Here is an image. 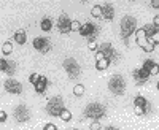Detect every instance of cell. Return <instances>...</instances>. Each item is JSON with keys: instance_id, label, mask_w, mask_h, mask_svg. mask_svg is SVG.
Returning a JSON list of instances; mask_svg holds the SVG:
<instances>
[{"instance_id": "obj_1", "label": "cell", "mask_w": 159, "mask_h": 130, "mask_svg": "<svg viewBox=\"0 0 159 130\" xmlns=\"http://www.w3.org/2000/svg\"><path fill=\"white\" fill-rule=\"evenodd\" d=\"M108 89L115 95H123L126 90V81L121 75H113L108 81Z\"/></svg>"}, {"instance_id": "obj_2", "label": "cell", "mask_w": 159, "mask_h": 130, "mask_svg": "<svg viewBox=\"0 0 159 130\" xmlns=\"http://www.w3.org/2000/svg\"><path fill=\"white\" fill-rule=\"evenodd\" d=\"M65 108H64V100H62V97H52V98H49L48 100V105H46V111H48V114H51V116H61V113L64 111Z\"/></svg>"}, {"instance_id": "obj_3", "label": "cell", "mask_w": 159, "mask_h": 130, "mask_svg": "<svg viewBox=\"0 0 159 130\" xmlns=\"http://www.w3.org/2000/svg\"><path fill=\"white\" fill-rule=\"evenodd\" d=\"M135 25H137V21H135V18H132V16H126L121 21V37L124 38V40H127L132 33L137 32Z\"/></svg>"}, {"instance_id": "obj_4", "label": "cell", "mask_w": 159, "mask_h": 130, "mask_svg": "<svg viewBox=\"0 0 159 130\" xmlns=\"http://www.w3.org/2000/svg\"><path fill=\"white\" fill-rule=\"evenodd\" d=\"M84 116L86 118H92V119H102L105 116V108L100 105V103H89V105L86 106L84 110Z\"/></svg>"}, {"instance_id": "obj_5", "label": "cell", "mask_w": 159, "mask_h": 130, "mask_svg": "<svg viewBox=\"0 0 159 130\" xmlns=\"http://www.w3.org/2000/svg\"><path fill=\"white\" fill-rule=\"evenodd\" d=\"M62 67H64V70L67 72V75L70 78H78L80 73H81V67H80V63L73 57H67V59H65L64 63H62Z\"/></svg>"}, {"instance_id": "obj_6", "label": "cell", "mask_w": 159, "mask_h": 130, "mask_svg": "<svg viewBox=\"0 0 159 130\" xmlns=\"http://www.w3.org/2000/svg\"><path fill=\"white\" fill-rule=\"evenodd\" d=\"M135 40H137V45L145 51V53H153L154 51V45H151L148 41V37H147V33H145L143 29H139L135 32Z\"/></svg>"}, {"instance_id": "obj_7", "label": "cell", "mask_w": 159, "mask_h": 130, "mask_svg": "<svg viewBox=\"0 0 159 130\" xmlns=\"http://www.w3.org/2000/svg\"><path fill=\"white\" fill-rule=\"evenodd\" d=\"M57 29L61 33H69L72 32V21L67 15H61L57 19Z\"/></svg>"}, {"instance_id": "obj_8", "label": "cell", "mask_w": 159, "mask_h": 130, "mask_svg": "<svg viewBox=\"0 0 159 130\" xmlns=\"http://www.w3.org/2000/svg\"><path fill=\"white\" fill-rule=\"evenodd\" d=\"M15 118H16L18 122H25V121H29V118H30V111H29V108H27V106H24V105L16 106V110H15Z\"/></svg>"}, {"instance_id": "obj_9", "label": "cell", "mask_w": 159, "mask_h": 130, "mask_svg": "<svg viewBox=\"0 0 159 130\" xmlns=\"http://www.w3.org/2000/svg\"><path fill=\"white\" fill-rule=\"evenodd\" d=\"M5 90L8 94H21L22 92V84L16 80H7L5 81Z\"/></svg>"}, {"instance_id": "obj_10", "label": "cell", "mask_w": 159, "mask_h": 130, "mask_svg": "<svg viewBox=\"0 0 159 130\" xmlns=\"http://www.w3.org/2000/svg\"><path fill=\"white\" fill-rule=\"evenodd\" d=\"M34 48L37 51H40V53H48L49 51V40H46V38L43 37H37L35 40H34Z\"/></svg>"}, {"instance_id": "obj_11", "label": "cell", "mask_w": 159, "mask_h": 130, "mask_svg": "<svg viewBox=\"0 0 159 130\" xmlns=\"http://www.w3.org/2000/svg\"><path fill=\"white\" fill-rule=\"evenodd\" d=\"M108 65H110V60L105 57L100 51H97V54H96V67H97V70L103 72V70L108 68Z\"/></svg>"}, {"instance_id": "obj_12", "label": "cell", "mask_w": 159, "mask_h": 130, "mask_svg": "<svg viewBox=\"0 0 159 130\" xmlns=\"http://www.w3.org/2000/svg\"><path fill=\"white\" fill-rule=\"evenodd\" d=\"M148 76H150V72H148V70H145L143 67H140V68L134 70V78L137 80V83H139V84L147 83V81H148Z\"/></svg>"}, {"instance_id": "obj_13", "label": "cell", "mask_w": 159, "mask_h": 130, "mask_svg": "<svg viewBox=\"0 0 159 130\" xmlns=\"http://www.w3.org/2000/svg\"><path fill=\"white\" fill-rule=\"evenodd\" d=\"M99 51H100V53L107 57L108 60H110L111 57H116V51L113 49V46H111L110 43H103V45L99 48Z\"/></svg>"}, {"instance_id": "obj_14", "label": "cell", "mask_w": 159, "mask_h": 130, "mask_svg": "<svg viewBox=\"0 0 159 130\" xmlns=\"http://www.w3.org/2000/svg\"><path fill=\"white\" fill-rule=\"evenodd\" d=\"M0 70H2L3 73L13 75V73H15V63L8 62L7 59H2V60H0Z\"/></svg>"}, {"instance_id": "obj_15", "label": "cell", "mask_w": 159, "mask_h": 130, "mask_svg": "<svg viewBox=\"0 0 159 130\" xmlns=\"http://www.w3.org/2000/svg\"><path fill=\"white\" fill-rule=\"evenodd\" d=\"M80 33H81L83 37H92V35L96 33V27L92 24L86 22V24H83V27H81V30H80Z\"/></svg>"}, {"instance_id": "obj_16", "label": "cell", "mask_w": 159, "mask_h": 130, "mask_svg": "<svg viewBox=\"0 0 159 130\" xmlns=\"http://www.w3.org/2000/svg\"><path fill=\"white\" fill-rule=\"evenodd\" d=\"M46 87H48V78L46 76H42L38 80V83L35 84V90H37L38 94H43L45 90H46Z\"/></svg>"}, {"instance_id": "obj_17", "label": "cell", "mask_w": 159, "mask_h": 130, "mask_svg": "<svg viewBox=\"0 0 159 130\" xmlns=\"http://www.w3.org/2000/svg\"><path fill=\"white\" fill-rule=\"evenodd\" d=\"M103 19H107V21H111L115 18V10L111 5H105L103 6V15H102Z\"/></svg>"}, {"instance_id": "obj_18", "label": "cell", "mask_w": 159, "mask_h": 130, "mask_svg": "<svg viewBox=\"0 0 159 130\" xmlns=\"http://www.w3.org/2000/svg\"><path fill=\"white\" fill-rule=\"evenodd\" d=\"M147 105H148V102H147V98H145V97L139 95V97H135V98H134V106L142 108V110L147 111Z\"/></svg>"}, {"instance_id": "obj_19", "label": "cell", "mask_w": 159, "mask_h": 130, "mask_svg": "<svg viewBox=\"0 0 159 130\" xmlns=\"http://www.w3.org/2000/svg\"><path fill=\"white\" fill-rule=\"evenodd\" d=\"M15 41L18 43V45H24L25 41H27V40H25V32L24 30H18V32H15Z\"/></svg>"}, {"instance_id": "obj_20", "label": "cell", "mask_w": 159, "mask_h": 130, "mask_svg": "<svg viewBox=\"0 0 159 130\" xmlns=\"http://www.w3.org/2000/svg\"><path fill=\"white\" fill-rule=\"evenodd\" d=\"M40 27H42L43 32H49V30L52 29V22H51V19H49V18H43L42 22H40Z\"/></svg>"}, {"instance_id": "obj_21", "label": "cell", "mask_w": 159, "mask_h": 130, "mask_svg": "<svg viewBox=\"0 0 159 130\" xmlns=\"http://www.w3.org/2000/svg\"><path fill=\"white\" fill-rule=\"evenodd\" d=\"M91 15L94 16V18H102V15H103V6H99V5H96L94 8L91 10Z\"/></svg>"}, {"instance_id": "obj_22", "label": "cell", "mask_w": 159, "mask_h": 130, "mask_svg": "<svg viewBox=\"0 0 159 130\" xmlns=\"http://www.w3.org/2000/svg\"><path fill=\"white\" fill-rule=\"evenodd\" d=\"M73 94H75L76 97H83V94H84V86H83V84H76V86L73 87Z\"/></svg>"}, {"instance_id": "obj_23", "label": "cell", "mask_w": 159, "mask_h": 130, "mask_svg": "<svg viewBox=\"0 0 159 130\" xmlns=\"http://www.w3.org/2000/svg\"><path fill=\"white\" fill-rule=\"evenodd\" d=\"M59 118H61L64 122H69V121L72 119V113H70L69 110H64V111L61 113V116H59Z\"/></svg>"}, {"instance_id": "obj_24", "label": "cell", "mask_w": 159, "mask_h": 130, "mask_svg": "<svg viewBox=\"0 0 159 130\" xmlns=\"http://www.w3.org/2000/svg\"><path fill=\"white\" fill-rule=\"evenodd\" d=\"M2 53H3V54H11V53H13V45H11L10 41L3 43V46H2Z\"/></svg>"}, {"instance_id": "obj_25", "label": "cell", "mask_w": 159, "mask_h": 130, "mask_svg": "<svg viewBox=\"0 0 159 130\" xmlns=\"http://www.w3.org/2000/svg\"><path fill=\"white\" fill-rule=\"evenodd\" d=\"M148 41H150L151 45H157V43H159V30H156L153 35L148 37Z\"/></svg>"}, {"instance_id": "obj_26", "label": "cell", "mask_w": 159, "mask_h": 130, "mask_svg": "<svg viewBox=\"0 0 159 130\" xmlns=\"http://www.w3.org/2000/svg\"><path fill=\"white\" fill-rule=\"evenodd\" d=\"M81 22L80 21H72V32H78L80 33V30H81Z\"/></svg>"}, {"instance_id": "obj_27", "label": "cell", "mask_w": 159, "mask_h": 130, "mask_svg": "<svg viewBox=\"0 0 159 130\" xmlns=\"http://www.w3.org/2000/svg\"><path fill=\"white\" fill-rule=\"evenodd\" d=\"M40 78H42V76H40L38 73H32V75L29 76V81H30V83H32V84L35 86V84L38 83V80H40Z\"/></svg>"}, {"instance_id": "obj_28", "label": "cell", "mask_w": 159, "mask_h": 130, "mask_svg": "<svg viewBox=\"0 0 159 130\" xmlns=\"http://www.w3.org/2000/svg\"><path fill=\"white\" fill-rule=\"evenodd\" d=\"M88 48H89L91 51H99V45H97L94 40H91V41L88 43Z\"/></svg>"}, {"instance_id": "obj_29", "label": "cell", "mask_w": 159, "mask_h": 130, "mask_svg": "<svg viewBox=\"0 0 159 130\" xmlns=\"http://www.w3.org/2000/svg\"><path fill=\"white\" fill-rule=\"evenodd\" d=\"M100 128H102V125H100L99 121H94V122L89 125V130H100Z\"/></svg>"}, {"instance_id": "obj_30", "label": "cell", "mask_w": 159, "mask_h": 130, "mask_svg": "<svg viewBox=\"0 0 159 130\" xmlns=\"http://www.w3.org/2000/svg\"><path fill=\"white\" fill-rule=\"evenodd\" d=\"M153 65H154V62H153L151 59H148L147 62H145V63H143V68H145V70H148V72H150V70H151V67H153Z\"/></svg>"}, {"instance_id": "obj_31", "label": "cell", "mask_w": 159, "mask_h": 130, "mask_svg": "<svg viewBox=\"0 0 159 130\" xmlns=\"http://www.w3.org/2000/svg\"><path fill=\"white\" fill-rule=\"evenodd\" d=\"M157 73H159V65L154 63L153 67H151V70H150V75H157Z\"/></svg>"}, {"instance_id": "obj_32", "label": "cell", "mask_w": 159, "mask_h": 130, "mask_svg": "<svg viewBox=\"0 0 159 130\" xmlns=\"http://www.w3.org/2000/svg\"><path fill=\"white\" fill-rule=\"evenodd\" d=\"M43 130H57V127L54 125V124H45V127H43Z\"/></svg>"}, {"instance_id": "obj_33", "label": "cell", "mask_w": 159, "mask_h": 130, "mask_svg": "<svg viewBox=\"0 0 159 130\" xmlns=\"http://www.w3.org/2000/svg\"><path fill=\"white\" fill-rule=\"evenodd\" d=\"M5 121H7V113L0 111V122H5Z\"/></svg>"}, {"instance_id": "obj_34", "label": "cell", "mask_w": 159, "mask_h": 130, "mask_svg": "<svg viewBox=\"0 0 159 130\" xmlns=\"http://www.w3.org/2000/svg\"><path fill=\"white\" fill-rule=\"evenodd\" d=\"M153 25H154V27H159V15L154 16V19H153Z\"/></svg>"}, {"instance_id": "obj_35", "label": "cell", "mask_w": 159, "mask_h": 130, "mask_svg": "<svg viewBox=\"0 0 159 130\" xmlns=\"http://www.w3.org/2000/svg\"><path fill=\"white\" fill-rule=\"evenodd\" d=\"M150 3H151V6H153V8H159V0H151Z\"/></svg>"}, {"instance_id": "obj_36", "label": "cell", "mask_w": 159, "mask_h": 130, "mask_svg": "<svg viewBox=\"0 0 159 130\" xmlns=\"http://www.w3.org/2000/svg\"><path fill=\"white\" fill-rule=\"evenodd\" d=\"M105 130H118V128H116V127H107Z\"/></svg>"}, {"instance_id": "obj_37", "label": "cell", "mask_w": 159, "mask_h": 130, "mask_svg": "<svg viewBox=\"0 0 159 130\" xmlns=\"http://www.w3.org/2000/svg\"><path fill=\"white\" fill-rule=\"evenodd\" d=\"M70 130H76V128H70Z\"/></svg>"}, {"instance_id": "obj_38", "label": "cell", "mask_w": 159, "mask_h": 130, "mask_svg": "<svg viewBox=\"0 0 159 130\" xmlns=\"http://www.w3.org/2000/svg\"><path fill=\"white\" fill-rule=\"evenodd\" d=\"M157 89H159V83H157Z\"/></svg>"}]
</instances>
